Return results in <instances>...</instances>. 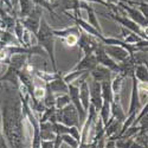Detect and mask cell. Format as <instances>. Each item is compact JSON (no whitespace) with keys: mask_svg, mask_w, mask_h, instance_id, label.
I'll return each mask as SVG.
<instances>
[{"mask_svg":"<svg viewBox=\"0 0 148 148\" xmlns=\"http://www.w3.org/2000/svg\"><path fill=\"white\" fill-rule=\"evenodd\" d=\"M115 146L116 148H146L139 143H136L134 141V139H119L117 141H115Z\"/></svg>","mask_w":148,"mask_h":148,"instance_id":"cell-1","label":"cell"},{"mask_svg":"<svg viewBox=\"0 0 148 148\" xmlns=\"http://www.w3.org/2000/svg\"><path fill=\"white\" fill-rule=\"evenodd\" d=\"M77 148H97V141L94 140L90 143H79Z\"/></svg>","mask_w":148,"mask_h":148,"instance_id":"cell-2","label":"cell"},{"mask_svg":"<svg viewBox=\"0 0 148 148\" xmlns=\"http://www.w3.org/2000/svg\"><path fill=\"white\" fill-rule=\"evenodd\" d=\"M76 42H77V38L75 36H72V34L68 36V38H66V44L68 45H75Z\"/></svg>","mask_w":148,"mask_h":148,"instance_id":"cell-3","label":"cell"},{"mask_svg":"<svg viewBox=\"0 0 148 148\" xmlns=\"http://www.w3.org/2000/svg\"><path fill=\"white\" fill-rule=\"evenodd\" d=\"M40 148H53V141H42Z\"/></svg>","mask_w":148,"mask_h":148,"instance_id":"cell-4","label":"cell"},{"mask_svg":"<svg viewBox=\"0 0 148 148\" xmlns=\"http://www.w3.org/2000/svg\"><path fill=\"white\" fill-rule=\"evenodd\" d=\"M103 148H116V146H115V141L114 140H109L108 139V141H107V143L104 145V147Z\"/></svg>","mask_w":148,"mask_h":148,"instance_id":"cell-5","label":"cell"},{"mask_svg":"<svg viewBox=\"0 0 148 148\" xmlns=\"http://www.w3.org/2000/svg\"><path fill=\"white\" fill-rule=\"evenodd\" d=\"M44 90L43 89H40V88H38V89H36V92H34V95H36V97L37 98H40V97H43L44 96Z\"/></svg>","mask_w":148,"mask_h":148,"instance_id":"cell-6","label":"cell"}]
</instances>
